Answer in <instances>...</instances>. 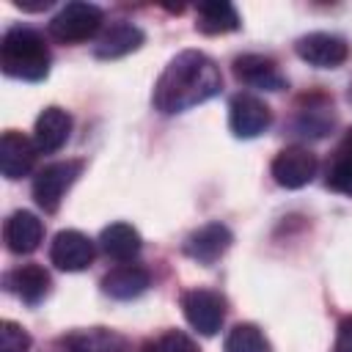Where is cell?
Returning <instances> with one entry per match:
<instances>
[{
    "label": "cell",
    "instance_id": "1",
    "mask_svg": "<svg viewBox=\"0 0 352 352\" xmlns=\"http://www.w3.org/2000/svg\"><path fill=\"white\" fill-rule=\"evenodd\" d=\"M223 88V74L217 63L201 50H182L162 69L151 102L162 116H176L209 102Z\"/></svg>",
    "mask_w": 352,
    "mask_h": 352
},
{
    "label": "cell",
    "instance_id": "2",
    "mask_svg": "<svg viewBox=\"0 0 352 352\" xmlns=\"http://www.w3.org/2000/svg\"><path fill=\"white\" fill-rule=\"evenodd\" d=\"M50 47L44 36L33 28L14 25L3 33L0 38V66L8 77L25 80V82H38L50 74Z\"/></svg>",
    "mask_w": 352,
    "mask_h": 352
},
{
    "label": "cell",
    "instance_id": "3",
    "mask_svg": "<svg viewBox=\"0 0 352 352\" xmlns=\"http://www.w3.org/2000/svg\"><path fill=\"white\" fill-rule=\"evenodd\" d=\"M104 11L94 3H66L47 25L50 36L60 44H80L99 33Z\"/></svg>",
    "mask_w": 352,
    "mask_h": 352
},
{
    "label": "cell",
    "instance_id": "4",
    "mask_svg": "<svg viewBox=\"0 0 352 352\" xmlns=\"http://www.w3.org/2000/svg\"><path fill=\"white\" fill-rule=\"evenodd\" d=\"M82 168H85L82 160H60V162H52V165L41 168L33 179V201L38 204V209H44L47 214L58 212L63 195L77 182Z\"/></svg>",
    "mask_w": 352,
    "mask_h": 352
},
{
    "label": "cell",
    "instance_id": "5",
    "mask_svg": "<svg viewBox=\"0 0 352 352\" xmlns=\"http://www.w3.org/2000/svg\"><path fill=\"white\" fill-rule=\"evenodd\" d=\"M182 311L192 330H198L201 336H214L226 322L228 302L220 292L195 286L182 294Z\"/></svg>",
    "mask_w": 352,
    "mask_h": 352
},
{
    "label": "cell",
    "instance_id": "6",
    "mask_svg": "<svg viewBox=\"0 0 352 352\" xmlns=\"http://www.w3.org/2000/svg\"><path fill=\"white\" fill-rule=\"evenodd\" d=\"M316 170H319L316 154L302 148V146H289V148L278 151L272 165H270V173L275 179V184H280L286 190H300V187L311 184Z\"/></svg>",
    "mask_w": 352,
    "mask_h": 352
},
{
    "label": "cell",
    "instance_id": "7",
    "mask_svg": "<svg viewBox=\"0 0 352 352\" xmlns=\"http://www.w3.org/2000/svg\"><path fill=\"white\" fill-rule=\"evenodd\" d=\"M272 124V110L270 104L256 96V94H236L228 104V126L236 138L250 140L267 132Z\"/></svg>",
    "mask_w": 352,
    "mask_h": 352
},
{
    "label": "cell",
    "instance_id": "8",
    "mask_svg": "<svg viewBox=\"0 0 352 352\" xmlns=\"http://www.w3.org/2000/svg\"><path fill=\"white\" fill-rule=\"evenodd\" d=\"M294 52L316 69H336L349 58V44L336 33L316 30V33L300 36L294 44Z\"/></svg>",
    "mask_w": 352,
    "mask_h": 352
},
{
    "label": "cell",
    "instance_id": "9",
    "mask_svg": "<svg viewBox=\"0 0 352 352\" xmlns=\"http://www.w3.org/2000/svg\"><path fill=\"white\" fill-rule=\"evenodd\" d=\"M94 256H96V245L82 231H74V228L58 231L50 245V261L63 272L85 270L94 261Z\"/></svg>",
    "mask_w": 352,
    "mask_h": 352
},
{
    "label": "cell",
    "instance_id": "10",
    "mask_svg": "<svg viewBox=\"0 0 352 352\" xmlns=\"http://www.w3.org/2000/svg\"><path fill=\"white\" fill-rule=\"evenodd\" d=\"M231 242H234V234L223 226V223H206V226H201V228H195L187 239H184V245H182V250H184V256H190L192 261H198V264H214L228 248H231Z\"/></svg>",
    "mask_w": 352,
    "mask_h": 352
},
{
    "label": "cell",
    "instance_id": "11",
    "mask_svg": "<svg viewBox=\"0 0 352 352\" xmlns=\"http://www.w3.org/2000/svg\"><path fill=\"white\" fill-rule=\"evenodd\" d=\"M234 74L239 82H245L250 88H261V91H283L286 88V77L280 74L278 63L270 55L248 52V55L234 58Z\"/></svg>",
    "mask_w": 352,
    "mask_h": 352
},
{
    "label": "cell",
    "instance_id": "12",
    "mask_svg": "<svg viewBox=\"0 0 352 352\" xmlns=\"http://www.w3.org/2000/svg\"><path fill=\"white\" fill-rule=\"evenodd\" d=\"M3 239H6V248L11 253L28 256V253H33L41 245V239H44V223L33 212L16 209L3 223Z\"/></svg>",
    "mask_w": 352,
    "mask_h": 352
},
{
    "label": "cell",
    "instance_id": "13",
    "mask_svg": "<svg viewBox=\"0 0 352 352\" xmlns=\"http://www.w3.org/2000/svg\"><path fill=\"white\" fill-rule=\"evenodd\" d=\"M3 286H6V292L16 294L22 302L38 305V302L50 294L52 278H50V272H47L41 264H19V267H14L11 272H6Z\"/></svg>",
    "mask_w": 352,
    "mask_h": 352
},
{
    "label": "cell",
    "instance_id": "14",
    "mask_svg": "<svg viewBox=\"0 0 352 352\" xmlns=\"http://www.w3.org/2000/svg\"><path fill=\"white\" fill-rule=\"evenodd\" d=\"M36 154H38V148L28 135H22L16 129L3 132V138H0V170L6 179L28 176L33 162H36Z\"/></svg>",
    "mask_w": 352,
    "mask_h": 352
},
{
    "label": "cell",
    "instance_id": "15",
    "mask_svg": "<svg viewBox=\"0 0 352 352\" xmlns=\"http://www.w3.org/2000/svg\"><path fill=\"white\" fill-rule=\"evenodd\" d=\"M336 116H333V99H327L324 94H311L302 96L297 102V113H294V132L297 135H311V138H322L330 132Z\"/></svg>",
    "mask_w": 352,
    "mask_h": 352
},
{
    "label": "cell",
    "instance_id": "16",
    "mask_svg": "<svg viewBox=\"0 0 352 352\" xmlns=\"http://www.w3.org/2000/svg\"><path fill=\"white\" fill-rule=\"evenodd\" d=\"M69 135H72V116L58 104L44 107L33 126V143L38 154H55L58 148H63Z\"/></svg>",
    "mask_w": 352,
    "mask_h": 352
},
{
    "label": "cell",
    "instance_id": "17",
    "mask_svg": "<svg viewBox=\"0 0 352 352\" xmlns=\"http://www.w3.org/2000/svg\"><path fill=\"white\" fill-rule=\"evenodd\" d=\"M146 41L143 30L126 19H118V22H110L102 36L96 38L94 44V55L102 58V60H113V58H124L129 52H135L140 44Z\"/></svg>",
    "mask_w": 352,
    "mask_h": 352
},
{
    "label": "cell",
    "instance_id": "18",
    "mask_svg": "<svg viewBox=\"0 0 352 352\" xmlns=\"http://www.w3.org/2000/svg\"><path fill=\"white\" fill-rule=\"evenodd\" d=\"M60 346H66V352H126L129 341L107 327H80L69 330L60 338Z\"/></svg>",
    "mask_w": 352,
    "mask_h": 352
},
{
    "label": "cell",
    "instance_id": "19",
    "mask_svg": "<svg viewBox=\"0 0 352 352\" xmlns=\"http://www.w3.org/2000/svg\"><path fill=\"white\" fill-rule=\"evenodd\" d=\"M151 283V275L140 264H118L102 278V292L113 300H135Z\"/></svg>",
    "mask_w": 352,
    "mask_h": 352
},
{
    "label": "cell",
    "instance_id": "20",
    "mask_svg": "<svg viewBox=\"0 0 352 352\" xmlns=\"http://www.w3.org/2000/svg\"><path fill=\"white\" fill-rule=\"evenodd\" d=\"M242 19L231 3H201L195 8V30L204 36H223L239 30Z\"/></svg>",
    "mask_w": 352,
    "mask_h": 352
},
{
    "label": "cell",
    "instance_id": "21",
    "mask_svg": "<svg viewBox=\"0 0 352 352\" xmlns=\"http://www.w3.org/2000/svg\"><path fill=\"white\" fill-rule=\"evenodd\" d=\"M99 248L116 261H132L140 253L143 239H140L138 228H132L129 223H110L99 234Z\"/></svg>",
    "mask_w": 352,
    "mask_h": 352
},
{
    "label": "cell",
    "instance_id": "22",
    "mask_svg": "<svg viewBox=\"0 0 352 352\" xmlns=\"http://www.w3.org/2000/svg\"><path fill=\"white\" fill-rule=\"evenodd\" d=\"M324 184L333 192H341V195L352 198V129L344 135V140L330 154L327 170H324Z\"/></svg>",
    "mask_w": 352,
    "mask_h": 352
},
{
    "label": "cell",
    "instance_id": "23",
    "mask_svg": "<svg viewBox=\"0 0 352 352\" xmlns=\"http://www.w3.org/2000/svg\"><path fill=\"white\" fill-rule=\"evenodd\" d=\"M223 352H272L267 336L250 324V322H239L228 330L226 336V344H223Z\"/></svg>",
    "mask_w": 352,
    "mask_h": 352
},
{
    "label": "cell",
    "instance_id": "24",
    "mask_svg": "<svg viewBox=\"0 0 352 352\" xmlns=\"http://www.w3.org/2000/svg\"><path fill=\"white\" fill-rule=\"evenodd\" d=\"M140 352H201V349H198V344L187 333H182V330H165V333L148 338L140 346Z\"/></svg>",
    "mask_w": 352,
    "mask_h": 352
},
{
    "label": "cell",
    "instance_id": "25",
    "mask_svg": "<svg viewBox=\"0 0 352 352\" xmlns=\"http://www.w3.org/2000/svg\"><path fill=\"white\" fill-rule=\"evenodd\" d=\"M0 352H30L28 330L11 319H3L0 322Z\"/></svg>",
    "mask_w": 352,
    "mask_h": 352
},
{
    "label": "cell",
    "instance_id": "26",
    "mask_svg": "<svg viewBox=\"0 0 352 352\" xmlns=\"http://www.w3.org/2000/svg\"><path fill=\"white\" fill-rule=\"evenodd\" d=\"M333 352H352V316H344V319L338 322Z\"/></svg>",
    "mask_w": 352,
    "mask_h": 352
}]
</instances>
